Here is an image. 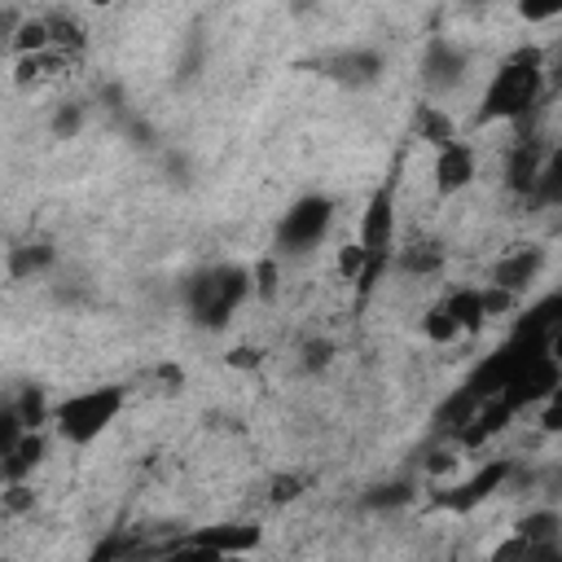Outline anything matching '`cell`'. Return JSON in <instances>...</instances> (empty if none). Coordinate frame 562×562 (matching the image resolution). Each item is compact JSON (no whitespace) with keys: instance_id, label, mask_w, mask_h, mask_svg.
Wrapping results in <instances>:
<instances>
[{"instance_id":"obj_1","label":"cell","mask_w":562,"mask_h":562,"mask_svg":"<svg viewBox=\"0 0 562 562\" xmlns=\"http://www.w3.org/2000/svg\"><path fill=\"white\" fill-rule=\"evenodd\" d=\"M544 92V57L540 48H514L487 79L479 97V123H514L536 110Z\"/></svg>"},{"instance_id":"obj_2","label":"cell","mask_w":562,"mask_h":562,"mask_svg":"<svg viewBox=\"0 0 562 562\" xmlns=\"http://www.w3.org/2000/svg\"><path fill=\"white\" fill-rule=\"evenodd\" d=\"M250 294H255V277L241 263H211L184 281V307L202 329H224Z\"/></svg>"},{"instance_id":"obj_3","label":"cell","mask_w":562,"mask_h":562,"mask_svg":"<svg viewBox=\"0 0 562 562\" xmlns=\"http://www.w3.org/2000/svg\"><path fill=\"white\" fill-rule=\"evenodd\" d=\"M127 404V391L119 382H105V386H88V391H75L66 400L53 404V430L61 443L70 448H88L92 439H101L119 413Z\"/></svg>"},{"instance_id":"obj_4","label":"cell","mask_w":562,"mask_h":562,"mask_svg":"<svg viewBox=\"0 0 562 562\" xmlns=\"http://www.w3.org/2000/svg\"><path fill=\"white\" fill-rule=\"evenodd\" d=\"M329 224H334V202L325 193L294 198L277 220V255H285V259L312 255L329 237Z\"/></svg>"},{"instance_id":"obj_5","label":"cell","mask_w":562,"mask_h":562,"mask_svg":"<svg viewBox=\"0 0 562 562\" xmlns=\"http://www.w3.org/2000/svg\"><path fill=\"white\" fill-rule=\"evenodd\" d=\"M562 553V514L531 509L514 522V536L492 549V558H558Z\"/></svg>"},{"instance_id":"obj_6","label":"cell","mask_w":562,"mask_h":562,"mask_svg":"<svg viewBox=\"0 0 562 562\" xmlns=\"http://www.w3.org/2000/svg\"><path fill=\"white\" fill-rule=\"evenodd\" d=\"M509 474H514V461H509V457H492V461H483L470 479H461V483L443 487V492L435 496V505H439V509H448V514H470V509H479L492 492H501Z\"/></svg>"},{"instance_id":"obj_7","label":"cell","mask_w":562,"mask_h":562,"mask_svg":"<svg viewBox=\"0 0 562 562\" xmlns=\"http://www.w3.org/2000/svg\"><path fill=\"white\" fill-rule=\"evenodd\" d=\"M259 540H263V527H255V522H215V527H193L171 549H180V553L193 549V553H211V558H237V553L259 549Z\"/></svg>"},{"instance_id":"obj_8","label":"cell","mask_w":562,"mask_h":562,"mask_svg":"<svg viewBox=\"0 0 562 562\" xmlns=\"http://www.w3.org/2000/svg\"><path fill=\"white\" fill-rule=\"evenodd\" d=\"M558 382H562V364H558L549 351H540V356H531L527 364H518V373L505 382L501 395L522 413V408H531V404H544Z\"/></svg>"},{"instance_id":"obj_9","label":"cell","mask_w":562,"mask_h":562,"mask_svg":"<svg viewBox=\"0 0 562 562\" xmlns=\"http://www.w3.org/2000/svg\"><path fill=\"white\" fill-rule=\"evenodd\" d=\"M518 417V408L505 400V395H492V400H483V404H474V413L452 430V443H457V452H470V448H483L487 439H496V435H505L509 430V422Z\"/></svg>"},{"instance_id":"obj_10","label":"cell","mask_w":562,"mask_h":562,"mask_svg":"<svg viewBox=\"0 0 562 562\" xmlns=\"http://www.w3.org/2000/svg\"><path fill=\"white\" fill-rule=\"evenodd\" d=\"M465 66H470V57H465L452 40L435 35V40H426V48H422L417 75H422V88H426V92H448V88H457V83L465 79Z\"/></svg>"},{"instance_id":"obj_11","label":"cell","mask_w":562,"mask_h":562,"mask_svg":"<svg viewBox=\"0 0 562 562\" xmlns=\"http://www.w3.org/2000/svg\"><path fill=\"white\" fill-rule=\"evenodd\" d=\"M544 246H536V241H522V246H509L496 263H492V285H501V290H509V294H527L531 290V281H540V272H544Z\"/></svg>"},{"instance_id":"obj_12","label":"cell","mask_w":562,"mask_h":562,"mask_svg":"<svg viewBox=\"0 0 562 562\" xmlns=\"http://www.w3.org/2000/svg\"><path fill=\"white\" fill-rule=\"evenodd\" d=\"M435 193L439 198H452V193H461V189H470L474 184V176H479V158H474V145L470 140H448V145H439L435 149Z\"/></svg>"},{"instance_id":"obj_13","label":"cell","mask_w":562,"mask_h":562,"mask_svg":"<svg viewBox=\"0 0 562 562\" xmlns=\"http://www.w3.org/2000/svg\"><path fill=\"white\" fill-rule=\"evenodd\" d=\"M321 66H325V75H329L334 83H342V88H351V92L373 88V83L382 79V70H386V61H382L378 48H342V53L325 57Z\"/></svg>"},{"instance_id":"obj_14","label":"cell","mask_w":562,"mask_h":562,"mask_svg":"<svg viewBox=\"0 0 562 562\" xmlns=\"http://www.w3.org/2000/svg\"><path fill=\"white\" fill-rule=\"evenodd\" d=\"M40 461H44V430H26L9 452H0V479H4V483L31 479Z\"/></svg>"},{"instance_id":"obj_15","label":"cell","mask_w":562,"mask_h":562,"mask_svg":"<svg viewBox=\"0 0 562 562\" xmlns=\"http://www.w3.org/2000/svg\"><path fill=\"white\" fill-rule=\"evenodd\" d=\"M443 303H448L452 321L461 325V334H479V329L487 325V303H483V290H479V285H461V290H452Z\"/></svg>"},{"instance_id":"obj_16","label":"cell","mask_w":562,"mask_h":562,"mask_svg":"<svg viewBox=\"0 0 562 562\" xmlns=\"http://www.w3.org/2000/svg\"><path fill=\"white\" fill-rule=\"evenodd\" d=\"M53 246L48 241H26V246H9V277L13 281H31L40 272L53 268Z\"/></svg>"},{"instance_id":"obj_17","label":"cell","mask_w":562,"mask_h":562,"mask_svg":"<svg viewBox=\"0 0 562 562\" xmlns=\"http://www.w3.org/2000/svg\"><path fill=\"white\" fill-rule=\"evenodd\" d=\"M4 48H9V57H26V53H44V48H53L48 18H22V22L4 35Z\"/></svg>"},{"instance_id":"obj_18","label":"cell","mask_w":562,"mask_h":562,"mask_svg":"<svg viewBox=\"0 0 562 562\" xmlns=\"http://www.w3.org/2000/svg\"><path fill=\"white\" fill-rule=\"evenodd\" d=\"M413 132L426 140V145H448V140H457V127H452V119L439 110V105H430V101H417L413 105Z\"/></svg>"},{"instance_id":"obj_19","label":"cell","mask_w":562,"mask_h":562,"mask_svg":"<svg viewBox=\"0 0 562 562\" xmlns=\"http://www.w3.org/2000/svg\"><path fill=\"white\" fill-rule=\"evenodd\" d=\"M540 162H544V154L531 145V140H522L514 154H509V189L514 193H522V198H531L536 193V176H540Z\"/></svg>"},{"instance_id":"obj_20","label":"cell","mask_w":562,"mask_h":562,"mask_svg":"<svg viewBox=\"0 0 562 562\" xmlns=\"http://www.w3.org/2000/svg\"><path fill=\"white\" fill-rule=\"evenodd\" d=\"M395 268L408 272V277H435V272L443 268V246H439V241L404 246V250H395Z\"/></svg>"},{"instance_id":"obj_21","label":"cell","mask_w":562,"mask_h":562,"mask_svg":"<svg viewBox=\"0 0 562 562\" xmlns=\"http://www.w3.org/2000/svg\"><path fill=\"white\" fill-rule=\"evenodd\" d=\"M9 404L18 408V417H22L26 430H44V426H53V404H48V395H44L40 386H22Z\"/></svg>"},{"instance_id":"obj_22","label":"cell","mask_w":562,"mask_h":562,"mask_svg":"<svg viewBox=\"0 0 562 562\" xmlns=\"http://www.w3.org/2000/svg\"><path fill=\"white\" fill-rule=\"evenodd\" d=\"M422 338H426V342H435V347H448V342L465 338V334H461V325L452 321V312H448V303H443V299L426 307V316H422Z\"/></svg>"},{"instance_id":"obj_23","label":"cell","mask_w":562,"mask_h":562,"mask_svg":"<svg viewBox=\"0 0 562 562\" xmlns=\"http://www.w3.org/2000/svg\"><path fill=\"white\" fill-rule=\"evenodd\" d=\"M536 202L544 206H562V145H553L540 162V176H536Z\"/></svg>"},{"instance_id":"obj_24","label":"cell","mask_w":562,"mask_h":562,"mask_svg":"<svg viewBox=\"0 0 562 562\" xmlns=\"http://www.w3.org/2000/svg\"><path fill=\"white\" fill-rule=\"evenodd\" d=\"M408 501H413V483H408V479H395V483L369 487L360 505H369V509H400V505H408Z\"/></svg>"},{"instance_id":"obj_25","label":"cell","mask_w":562,"mask_h":562,"mask_svg":"<svg viewBox=\"0 0 562 562\" xmlns=\"http://www.w3.org/2000/svg\"><path fill=\"white\" fill-rule=\"evenodd\" d=\"M48 127H53L57 140H75V136L83 132V105H79V101H61V105L53 110Z\"/></svg>"},{"instance_id":"obj_26","label":"cell","mask_w":562,"mask_h":562,"mask_svg":"<svg viewBox=\"0 0 562 562\" xmlns=\"http://www.w3.org/2000/svg\"><path fill=\"white\" fill-rule=\"evenodd\" d=\"M334 268H338V277H342V281H351V285H356V281L364 277V268H369V250H364L360 241H342V246H338Z\"/></svg>"},{"instance_id":"obj_27","label":"cell","mask_w":562,"mask_h":562,"mask_svg":"<svg viewBox=\"0 0 562 562\" xmlns=\"http://www.w3.org/2000/svg\"><path fill=\"white\" fill-rule=\"evenodd\" d=\"M48 35H53V48H57L61 57H70V53H79V48H83V31H79V22L48 18Z\"/></svg>"},{"instance_id":"obj_28","label":"cell","mask_w":562,"mask_h":562,"mask_svg":"<svg viewBox=\"0 0 562 562\" xmlns=\"http://www.w3.org/2000/svg\"><path fill=\"white\" fill-rule=\"evenodd\" d=\"M0 509H4V514H26V509H35V492H31V483H26V479L4 483V492H0Z\"/></svg>"},{"instance_id":"obj_29","label":"cell","mask_w":562,"mask_h":562,"mask_svg":"<svg viewBox=\"0 0 562 562\" xmlns=\"http://www.w3.org/2000/svg\"><path fill=\"white\" fill-rule=\"evenodd\" d=\"M303 487H307V483H303L299 474H277V479L268 483V501H272V505H290V501L303 496Z\"/></svg>"},{"instance_id":"obj_30","label":"cell","mask_w":562,"mask_h":562,"mask_svg":"<svg viewBox=\"0 0 562 562\" xmlns=\"http://www.w3.org/2000/svg\"><path fill=\"white\" fill-rule=\"evenodd\" d=\"M522 22H553L562 13V0H514Z\"/></svg>"},{"instance_id":"obj_31","label":"cell","mask_w":562,"mask_h":562,"mask_svg":"<svg viewBox=\"0 0 562 562\" xmlns=\"http://www.w3.org/2000/svg\"><path fill=\"white\" fill-rule=\"evenodd\" d=\"M250 277H255V299H272V294H277V259H272V255L259 259V263L250 268Z\"/></svg>"},{"instance_id":"obj_32","label":"cell","mask_w":562,"mask_h":562,"mask_svg":"<svg viewBox=\"0 0 562 562\" xmlns=\"http://www.w3.org/2000/svg\"><path fill=\"white\" fill-rule=\"evenodd\" d=\"M540 430L544 435H558L562 430V382L549 391V400L540 404Z\"/></svg>"},{"instance_id":"obj_33","label":"cell","mask_w":562,"mask_h":562,"mask_svg":"<svg viewBox=\"0 0 562 562\" xmlns=\"http://www.w3.org/2000/svg\"><path fill=\"white\" fill-rule=\"evenodd\" d=\"M329 360H334V347H329L325 338H316V342H307V347H303V369H307V373L325 369Z\"/></svg>"},{"instance_id":"obj_34","label":"cell","mask_w":562,"mask_h":562,"mask_svg":"<svg viewBox=\"0 0 562 562\" xmlns=\"http://www.w3.org/2000/svg\"><path fill=\"white\" fill-rule=\"evenodd\" d=\"M224 360H228L233 369H255V364L263 360V351H259V347H233Z\"/></svg>"},{"instance_id":"obj_35","label":"cell","mask_w":562,"mask_h":562,"mask_svg":"<svg viewBox=\"0 0 562 562\" xmlns=\"http://www.w3.org/2000/svg\"><path fill=\"white\" fill-rule=\"evenodd\" d=\"M549 356L562 364V325H553V329H549Z\"/></svg>"},{"instance_id":"obj_36","label":"cell","mask_w":562,"mask_h":562,"mask_svg":"<svg viewBox=\"0 0 562 562\" xmlns=\"http://www.w3.org/2000/svg\"><path fill=\"white\" fill-rule=\"evenodd\" d=\"M316 0H290V13H307Z\"/></svg>"},{"instance_id":"obj_37","label":"cell","mask_w":562,"mask_h":562,"mask_svg":"<svg viewBox=\"0 0 562 562\" xmlns=\"http://www.w3.org/2000/svg\"><path fill=\"white\" fill-rule=\"evenodd\" d=\"M92 4H101V9H105V4H114V0H92Z\"/></svg>"},{"instance_id":"obj_38","label":"cell","mask_w":562,"mask_h":562,"mask_svg":"<svg viewBox=\"0 0 562 562\" xmlns=\"http://www.w3.org/2000/svg\"><path fill=\"white\" fill-rule=\"evenodd\" d=\"M465 4H492V0H465Z\"/></svg>"},{"instance_id":"obj_39","label":"cell","mask_w":562,"mask_h":562,"mask_svg":"<svg viewBox=\"0 0 562 562\" xmlns=\"http://www.w3.org/2000/svg\"><path fill=\"white\" fill-rule=\"evenodd\" d=\"M558 75H562V53H558Z\"/></svg>"}]
</instances>
